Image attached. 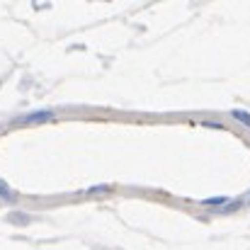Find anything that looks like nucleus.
<instances>
[{"mask_svg":"<svg viewBox=\"0 0 250 250\" xmlns=\"http://www.w3.org/2000/svg\"><path fill=\"white\" fill-rule=\"evenodd\" d=\"M231 117H233L236 122H241V124L250 126V112H243V109H233V112H231Z\"/></svg>","mask_w":250,"mask_h":250,"instance_id":"2","label":"nucleus"},{"mask_svg":"<svg viewBox=\"0 0 250 250\" xmlns=\"http://www.w3.org/2000/svg\"><path fill=\"white\" fill-rule=\"evenodd\" d=\"M56 114L51 112V109H39V112H32V114H27L22 122L24 124H34V122H51Z\"/></svg>","mask_w":250,"mask_h":250,"instance_id":"1","label":"nucleus"},{"mask_svg":"<svg viewBox=\"0 0 250 250\" xmlns=\"http://www.w3.org/2000/svg\"><path fill=\"white\" fill-rule=\"evenodd\" d=\"M229 202V197H211V199H204L202 204L204 207H221V204H226Z\"/></svg>","mask_w":250,"mask_h":250,"instance_id":"3","label":"nucleus"},{"mask_svg":"<svg viewBox=\"0 0 250 250\" xmlns=\"http://www.w3.org/2000/svg\"><path fill=\"white\" fill-rule=\"evenodd\" d=\"M0 192H2V194H10V189H7L5 185H0Z\"/></svg>","mask_w":250,"mask_h":250,"instance_id":"4","label":"nucleus"}]
</instances>
